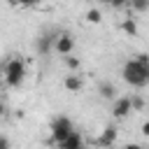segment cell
<instances>
[{
	"instance_id": "12",
	"label": "cell",
	"mask_w": 149,
	"mask_h": 149,
	"mask_svg": "<svg viewBox=\"0 0 149 149\" xmlns=\"http://www.w3.org/2000/svg\"><path fill=\"white\" fill-rule=\"evenodd\" d=\"M128 102H130V112H142V109H144V98L137 95V93H133V95L128 98Z\"/></svg>"
},
{
	"instance_id": "20",
	"label": "cell",
	"mask_w": 149,
	"mask_h": 149,
	"mask_svg": "<svg viewBox=\"0 0 149 149\" xmlns=\"http://www.w3.org/2000/svg\"><path fill=\"white\" fill-rule=\"evenodd\" d=\"M79 149H86V147H79Z\"/></svg>"
},
{
	"instance_id": "17",
	"label": "cell",
	"mask_w": 149,
	"mask_h": 149,
	"mask_svg": "<svg viewBox=\"0 0 149 149\" xmlns=\"http://www.w3.org/2000/svg\"><path fill=\"white\" fill-rule=\"evenodd\" d=\"M0 149H12L9 137H7V135H2V133H0Z\"/></svg>"
},
{
	"instance_id": "1",
	"label": "cell",
	"mask_w": 149,
	"mask_h": 149,
	"mask_svg": "<svg viewBox=\"0 0 149 149\" xmlns=\"http://www.w3.org/2000/svg\"><path fill=\"white\" fill-rule=\"evenodd\" d=\"M0 74L5 77V84L9 88H16L23 84L26 79V65L21 58H7L2 65H0Z\"/></svg>"
},
{
	"instance_id": "4",
	"label": "cell",
	"mask_w": 149,
	"mask_h": 149,
	"mask_svg": "<svg viewBox=\"0 0 149 149\" xmlns=\"http://www.w3.org/2000/svg\"><path fill=\"white\" fill-rule=\"evenodd\" d=\"M54 51L61 54L63 58H65V56H72V51H74V37H72L70 33H56Z\"/></svg>"
},
{
	"instance_id": "18",
	"label": "cell",
	"mask_w": 149,
	"mask_h": 149,
	"mask_svg": "<svg viewBox=\"0 0 149 149\" xmlns=\"http://www.w3.org/2000/svg\"><path fill=\"white\" fill-rule=\"evenodd\" d=\"M123 149H144V147H142V144H135V142H130V144H126Z\"/></svg>"
},
{
	"instance_id": "10",
	"label": "cell",
	"mask_w": 149,
	"mask_h": 149,
	"mask_svg": "<svg viewBox=\"0 0 149 149\" xmlns=\"http://www.w3.org/2000/svg\"><path fill=\"white\" fill-rule=\"evenodd\" d=\"M98 91H100V95H102L105 100H116V98H119V95H116L119 91H116V86H114L112 81H102Z\"/></svg>"
},
{
	"instance_id": "16",
	"label": "cell",
	"mask_w": 149,
	"mask_h": 149,
	"mask_svg": "<svg viewBox=\"0 0 149 149\" xmlns=\"http://www.w3.org/2000/svg\"><path fill=\"white\" fill-rule=\"evenodd\" d=\"M135 63H140V65H147L149 68V56L144 54V51H140V54H135V58H133Z\"/></svg>"
},
{
	"instance_id": "2",
	"label": "cell",
	"mask_w": 149,
	"mask_h": 149,
	"mask_svg": "<svg viewBox=\"0 0 149 149\" xmlns=\"http://www.w3.org/2000/svg\"><path fill=\"white\" fill-rule=\"evenodd\" d=\"M121 77H123V81L130 84L133 88H142V86L149 84V68H147V65H140V63H135V61L130 58V61H126V65H123V70H121Z\"/></svg>"
},
{
	"instance_id": "11",
	"label": "cell",
	"mask_w": 149,
	"mask_h": 149,
	"mask_svg": "<svg viewBox=\"0 0 149 149\" xmlns=\"http://www.w3.org/2000/svg\"><path fill=\"white\" fill-rule=\"evenodd\" d=\"M121 30H123L126 35L135 37V35H137V23H135V19H123V21H121Z\"/></svg>"
},
{
	"instance_id": "8",
	"label": "cell",
	"mask_w": 149,
	"mask_h": 149,
	"mask_svg": "<svg viewBox=\"0 0 149 149\" xmlns=\"http://www.w3.org/2000/svg\"><path fill=\"white\" fill-rule=\"evenodd\" d=\"M58 147H61V149H79V147H84V137H81L79 130H72Z\"/></svg>"
},
{
	"instance_id": "5",
	"label": "cell",
	"mask_w": 149,
	"mask_h": 149,
	"mask_svg": "<svg viewBox=\"0 0 149 149\" xmlns=\"http://www.w3.org/2000/svg\"><path fill=\"white\" fill-rule=\"evenodd\" d=\"M54 40H56V33H44L35 40V51L37 56H49L54 51Z\"/></svg>"
},
{
	"instance_id": "3",
	"label": "cell",
	"mask_w": 149,
	"mask_h": 149,
	"mask_svg": "<svg viewBox=\"0 0 149 149\" xmlns=\"http://www.w3.org/2000/svg\"><path fill=\"white\" fill-rule=\"evenodd\" d=\"M72 130H74V128H72V121H70L68 116H56V119L51 121V140L58 142V144H61Z\"/></svg>"
},
{
	"instance_id": "15",
	"label": "cell",
	"mask_w": 149,
	"mask_h": 149,
	"mask_svg": "<svg viewBox=\"0 0 149 149\" xmlns=\"http://www.w3.org/2000/svg\"><path fill=\"white\" fill-rule=\"evenodd\" d=\"M128 7H133V9H137V12H147V9H149V2H147V0H137V2H130Z\"/></svg>"
},
{
	"instance_id": "14",
	"label": "cell",
	"mask_w": 149,
	"mask_h": 149,
	"mask_svg": "<svg viewBox=\"0 0 149 149\" xmlns=\"http://www.w3.org/2000/svg\"><path fill=\"white\" fill-rule=\"evenodd\" d=\"M65 65H68L72 72H77V70H79V58H77V56H65Z\"/></svg>"
},
{
	"instance_id": "7",
	"label": "cell",
	"mask_w": 149,
	"mask_h": 149,
	"mask_svg": "<svg viewBox=\"0 0 149 149\" xmlns=\"http://www.w3.org/2000/svg\"><path fill=\"white\" fill-rule=\"evenodd\" d=\"M63 86H65V91H70V93H79V91H81V86H84V81H81V74H77V72H70V74L63 79Z\"/></svg>"
},
{
	"instance_id": "9",
	"label": "cell",
	"mask_w": 149,
	"mask_h": 149,
	"mask_svg": "<svg viewBox=\"0 0 149 149\" xmlns=\"http://www.w3.org/2000/svg\"><path fill=\"white\" fill-rule=\"evenodd\" d=\"M116 135H119V133H116L114 126H105L102 133H100V137H98V144H100V147H112V144L116 142Z\"/></svg>"
},
{
	"instance_id": "13",
	"label": "cell",
	"mask_w": 149,
	"mask_h": 149,
	"mask_svg": "<svg viewBox=\"0 0 149 149\" xmlns=\"http://www.w3.org/2000/svg\"><path fill=\"white\" fill-rule=\"evenodd\" d=\"M86 21H91V23H100V21H102L100 9H93V7H91V9L86 12Z\"/></svg>"
},
{
	"instance_id": "19",
	"label": "cell",
	"mask_w": 149,
	"mask_h": 149,
	"mask_svg": "<svg viewBox=\"0 0 149 149\" xmlns=\"http://www.w3.org/2000/svg\"><path fill=\"white\" fill-rule=\"evenodd\" d=\"M7 114V107H5V102H0V119Z\"/></svg>"
},
{
	"instance_id": "6",
	"label": "cell",
	"mask_w": 149,
	"mask_h": 149,
	"mask_svg": "<svg viewBox=\"0 0 149 149\" xmlns=\"http://www.w3.org/2000/svg\"><path fill=\"white\" fill-rule=\"evenodd\" d=\"M112 114H114V119H126V116L130 114V102H128L126 95H123V98H116V100L112 102Z\"/></svg>"
}]
</instances>
